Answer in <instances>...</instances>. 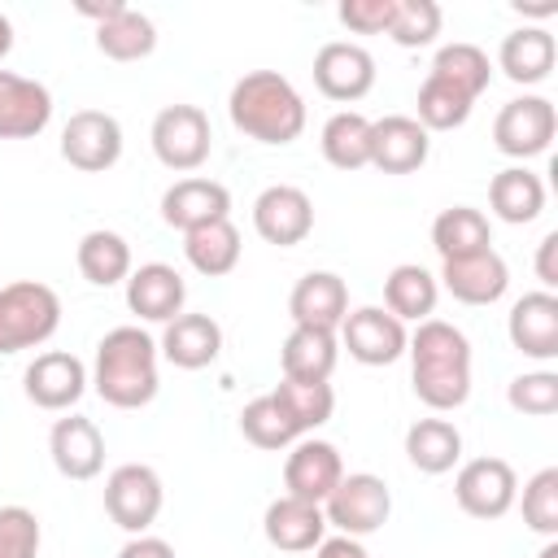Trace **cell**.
Wrapping results in <instances>:
<instances>
[{"label": "cell", "instance_id": "cell-35", "mask_svg": "<svg viewBox=\"0 0 558 558\" xmlns=\"http://www.w3.org/2000/svg\"><path fill=\"white\" fill-rule=\"evenodd\" d=\"M318 144L336 170H362V166H371V118L357 109H340L323 122Z\"/></svg>", "mask_w": 558, "mask_h": 558}, {"label": "cell", "instance_id": "cell-12", "mask_svg": "<svg viewBox=\"0 0 558 558\" xmlns=\"http://www.w3.org/2000/svg\"><path fill=\"white\" fill-rule=\"evenodd\" d=\"M314 87L336 105H353L375 87V57L353 39H331L314 57Z\"/></svg>", "mask_w": 558, "mask_h": 558}, {"label": "cell", "instance_id": "cell-4", "mask_svg": "<svg viewBox=\"0 0 558 558\" xmlns=\"http://www.w3.org/2000/svg\"><path fill=\"white\" fill-rule=\"evenodd\" d=\"M61 327V296L39 279H13L0 288V353L39 349Z\"/></svg>", "mask_w": 558, "mask_h": 558}, {"label": "cell", "instance_id": "cell-36", "mask_svg": "<svg viewBox=\"0 0 558 558\" xmlns=\"http://www.w3.org/2000/svg\"><path fill=\"white\" fill-rule=\"evenodd\" d=\"M240 432H244V440L257 445V449H292V445L305 436V432L296 427V418L288 414V405H283L275 392L253 397V401L240 410Z\"/></svg>", "mask_w": 558, "mask_h": 558}, {"label": "cell", "instance_id": "cell-44", "mask_svg": "<svg viewBox=\"0 0 558 558\" xmlns=\"http://www.w3.org/2000/svg\"><path fill=\"white\" fill-rule=\"evenodd\" d=\"M397 0H340L336 17L353 31V35H388Z\"/></svg>", "mask_w": 558, "mask_h": 558}, {"label": "cell", "instance_id": "cell-9", "mask_svg": "<svg viewBox=\"0 0 558 558\" xmlns=\"http://www.w3.org/2000/svg\"><path fill=\"white\" fill-rule=\"evenodd\" d=\"M61 157L83 174H105L122 157V122L105 109H78L61 126Z\"/></svg>", "mask_w": 558, "mask_h": 558}, {"label": "cell", "instance_id": "cell-14", "mask_svg": "<svg viewBox=\"0 0 558 558\" xmlns=\"http://www.w3.org/2000/svg\"><path fill=\"white\" fill-rule=\"evenodd\" d=\"M87 366L74 357V353H65V349H48V353H39L26 371H22V392H26V401L31 405H39V410H74L78 405V397L87 392Z\"/></svg>", "mask_w": 558, "mask_h": 558}, {"label": "cell", "instance_id": "cell-42", "mask_svg": "<svg viewBox=\"0 0 558 558\" xmlns=\"http://www.w3.org/2000/svg\"><path fill=\"white\" fill-rule=\"evenodd\" d=\"M506 401H510V410H519V414L549 418V414L558 410V375H554V371L514 375V379L506 384Z\"/></svg>", "mask_w": 558, "mask_h": 558}, {"label": "cell", "instance_id": "cell-39", "mask_svg": "<svg viewBox=\"0 0 558 558\" xmlns=\"http://www.w3.org/2000/svg\"><path fill=\"white\" fill-rule=\"evenodd\" d=\"M445 26V13L436 0H397L392 22H388V39L397 48H427Z\"/></svg>", "mask_w": 558, "mask_h": 558}, {"label": "cell", "instance_id": "cell-30", "mask_svg": "<svg viewBox=\"0 0 558 558\" xmlns=\"http://www.w3.org/2000/svg\"><path fill=\"white\" fill-rule=\"evenodd\" d=\"M432 248L440 253V262H458V257H475V253L493 248V227H488L484 209H475V205L440 209L432 222Z\"/></svg>", "mask_w": 558, "mask_h": 558}, {"label": "cell", "instance_id": "cell-38", "mask_svg": "<svg viewBox=\"0 0 558 558\" xmlns=\"http://www.w3.org/2000/svg\"><path fill=\"white\" fill-rule=\"evenodd\" d=\"M418 126L432 135V131H458L466 118H471V109H475V100H466L462 92H453V87H445V83H436V78H423V87H418Z\"/></svg>", "mask_w": 558, "mask_h": 558}, {"label": "cell", "instance_id": "cell-20", "mask_svg": "<svg viewBox=\"0 0 558 558\" xmlns=\"http://www.w3.org/2000/svg\"><path fill=\"white\" fill-rule=\"evenodd\" d=\"M432 153V135L405 118V113H388L379 122H371V166L384 174H414Z\"/></svg>", "mask_w": 558, "mask_h": 558}, {"label": "cell", "instance_id": "cell-47", "mask_svg": "<svg viewBox=\"0 0 558 558\" xmlns=\"http://www.w3.org/2000/svg\"><path fill=\"white\" fill-rule=\"evenodd\" d=\"M314 558H371V554H366V545L353 541V536H327V541L314 549Z\"/></svg>", "mask_w": 558, "mask_h": 558}, {"label": "cell", "instance_id": "cell-23", "mask_svg": "<svg viewBox=\"0 0 558 558\" xmlns=\"http://www.w3.org/2000/svg\"><path fill=\"white\" fill-rule=\"evenodd\" d=\"M262 532L275 549L283 554H310L327 541V519H323V506L314 501H301V497H275L262 514Z\"/></svg>", "mask_w": 558, "mask_h": 558}, {"label": "cell", "instance_id": "cell-8", "mask_svg": "<svg viewBox=\"0 0 558 558\" xmlns=\"http://www.w3.org/2000/svg\"><path fill=\"white\" fill-rule=\"evenodd\" d=\"M161 501H166L161 475L153 466H144V462H122L105 480V514L131 536H140V532H148L157 523Z\"/></svg>", "mask_w": 558, "mask_h": 558}, {"label": "cell", "instance_id": "cell-48", "mask_svg": "<svg viewBox=\"0 0 558 558\" xmlns=\"http://www.w3.org/2000/svg\"><path fill=\"white\" fill-rule=\"evenodd\" d=\"M74 9H78L83 17H92V22L100 26V22H109V17H118V13L126 9V4H122V0H105V4H96V0H78Z\"/></svg>", "mask_w": 558, "mask_h": 558}, {"label": "cell", "instance_id": "cell-41", "mask_svg": "<svg viewBox=\"0 0 558 558\" xmlns=\"http://www.w3.org/2000/svg\"><path fill=\"white\" fill-rule=\"evenodd\" d=\"M523 523L549 541L558 536V466H545L523 484Z\"/></svg>", "mask_w": 558, "mask_h": 558}, {"label": "cell", "instance_id": "cell-22", "mask_svg": "<svg viewBox=\"0 0 558 558\" xmlns=\"http://www.w3.org/2000/svg\"><path fill=\"white\" fill-rule=\"evenodd\" d=\"M48 453H52V466L65 480H96L100 466H105V436L92 418L65 414L48 432Z\"/></svg>", "mask_w": 558, "mask_h": 558}, {"label": "cell", "instance_id": "cell-6", "mask_svg": "<svg viewBox=\"0 0 558 558\" xmlns=\"http://www.w3.org/2000/svg\"><path fill=\"white\" fill-rule=\"evenodd\" d=\"M388 514H392V493H388V484H384L379 475H371V471L344 475V480L331 488V497L323 501L327 527H336L340 536H353V541L379 532V527L388 523Z\"/></svg>", "mask_w": 558, "mask_h": 558}, {"label": "cell", "instance_id": "cell-32", "mask_svg": "<svg viewBox=\"0 0 558 558\" xmlns=\"http://www.w3.org/2000/svg\"><path fill=\"white\" fill-rule=\"evenodd\" d=\"M405 458L423 475H445L462 462V432L449 418H418L405 427Z\"/></svg>", "mask_w": 558, "mask_h": 558}, {"label": "cell", "instance_id": "cell-21", "mask_svg": "<svg viewBox=\"0 0 558 558\" xmlns=\"http://www.w3.org/2000/svg\"><path fill=\"white\" fill-rule=\"evenodd\" d=\"M187 301V283L174 266L166 262H148L140 270L126 275V310L144 323H170L183 314Z\"/></svg>", "mask_w": 558, "mask_h": 558}, {"label": "cell", "instance_id": "cell-11", "mask_svg": "<svg viewBox=\"0 0 558 558\" xmlns=\"http://www.w3.org/2000/svg\"><path fill=\"white\" fill-rule=\"evenodd\" d=\"M340 344L349 349L353 362L362 366H392L405 344H410V331L397 314H388L384 305H362V310H349L344 323H340Z\"/></svg>", "mask_w": 558, "mask_h": 558}, {"label": "cell", "instance_id": "cell-3", "mask_svg": "<svg viewBox=\"0 0 558 558\" xmlns=\"http://www.w3.org/2000/svg\"><path fill=\"white\" fill-rule=\"evenodd\" d=\"M231 126L257 144H292L305 131V100L279 70H248L227 96Z\"/></svg>", "mask_w": 558, "mask_h": 558}, {"label": "cell", "instance_id": "cell-26", "mask_svg": "<svg viewBox=\"0 0 558 558\" xmlns=\"http://www.w3.org/2000/svg\"><path fill=\"white\" fill-rule=\"evenodd\" d=\"M554 61H558V44H554V35L545 26H519L497 48V70L510 83H519V87L545 83L549 70H554Z\"/></svg>", "mask_w": 558, "mask_h": 558}, {"label": "cell", "instance_id": "cell-37", "mask_svg": "<svg viewBox=\"0 0 558 558\" xmlns=\"http://www.w3.org/2000/svg\"><path fill=\"white\" fill-rule=\"evenodd\" d=\"M96 48L109 61H144L157 48V26H153L148 13H140V9L126 4L118 17H109V22L96 26Z\"/></svg>", "mask_w": 558, "mask_h": 558}, {"label": "cell", "instance_id": "cell-27", "mask_svg": "<svg viewBox=\"0 0 558 558\" xmlns=\"http://www.w3.org/2000/svg\"><path fill=\"white\" fill-rule=\"evenodd\" d=\"M336 362H340V340L336 331H318V327H292L279 349L283 379L296 384H327Z\"/></svg>", "mask_w": 558, "mask_h": 558}, {"label": "cell", "instance_id": "cell-16", "mask_svg": "<svg viewBox=\"0 0 558 558\" xmlns=\"http://www.w3.org/2000/svg\"><path fill=\"white\" fill-rule=\"evenodd\" d=\"M436 283H440L453 301H462V305H493V301H501L506 288H510V266H506V257H501L497 248H484V253H475V257L440 262Z\"/></svg>", "mask_w": 558, "mask_h": 558}, {"label": "cell", "instance_id": "cell-28", "mask_svg": "<svg viewBox=\"0 0 558 558\" xmlns=\"http://www.w3.org/2000/svg\"><path fill=\"white\" fill-rule=\"evenodd\" d=\"M436 301H440V283L427 266L418 262H401L388 270L384 279V310L397 314L401 323H427L436 314Z\"/></svg>", "mask_w": 558, "mask_h": 558}, {"label": "cell", "instance_id": "cell-24", "mask_svg": "<svg viewBox=\"0 0 558 558\" xmlns=\"http://www.w3.org/2000/svg\"><path fill=\"white\" fill-rule=\"evenodd\" d=\"M288 314L296 327H318V331H336L349 314V288L336 270H310L296 279L292 296H288Z\"/></svg>", "mask_w": 558, "mask_h": 558}, {"label": "cell", "instance_id": "cell-10", "mask_svg": "<svg viewBox=\"0 0 558 558\" xmlns=\"http://www.w3.org/2000/svg\"><path fill=\"white\" fill-rule=\"evenodd\" d=\"M453 497L471 519H501L519 497V475L506 458H471L453 475Z\"/></svg>", "mask_w": 558, "mask_h": 558}, {"label": "cell", "instance_id": "cell-5", "mask_svg": "<svg viewBox=\"0 0 558 558\" xmlns=\"http://www.w3.org/2000/svg\"><path fill=\"white\" fill-rule=\"evenodd\" d=\"M153 153L166 170H179V174H192L209 161L214 153V131H209V118L201 105H166L157 118H153Z\"/></svg>", "mask_w": 558, "mask_h": 558}, {"label": "cell", "instance_id": "cell-15", "mask_svg": "<svg viewBox=\"0 0 558 558\" xmlns=\"http://www.w3.org/2000/svg\"><path fill=\"white\" fill-rule=\"evenodd\" d=\"M340 480H344V462H340V449L331 440L301 436L292 445V453L283 458V488H288V497L323 506Z\"/></svg>", "mask_w": 558, "mask_h": 558}, {"label": "cell", "instance_id": "cell-31", "mask_svg": "<svg viewBox=\"0 0 558 558\" xmlns=\"http://www.w3.org/2000/svg\"><path fill=\"white\" fill-rule=\"evenodd\" d=\"M183 257L205 279L231 275L240 266V231H235V222L231 218H218V222H205V227L183 231Z\"/></svg>", "mask_w": 558, "mask_h": 558}, {"label": "cell", "instance_id": "cell-29", "mask_svg": "<svg viewBox=\"0 0 558 558\" xmlns=\"http://www.w3.org/2000/svg\"><path fill=\"white\" fill-rule=\"evenodd\" d=\"M488 209L510 222V227H523V222H536L541 209H545V183L541 174H532L527 166H506L493 174L488 183Z\"/></svg>", "mask_w": 558, "mask_h": 558}, {"label": "cell", "instance_id": "cell-13", "mask_svg": "<svg viewBox=\"0 0 558 558\" xmlns=\"http://www.w3.org/2000/svg\"><path fill=\"white\" fill-rule=\"evenodd\" d=\"M253 231L275 248H296L314 231V201L292 183H270L253 201Z\"/></svg>", "mask_w": 558, "mask_h": 558}, {"label": "cell", "instance_id": "cell-34", "mask_svg": "<svg viewBox=\"0 0 558 558\" xmlns=\"http://www.w3.org/2000/svg\"><path fill=\"white\" fill-rule=\"evenodd\" d=\"M74 262H78V275L96 288H113V283H126V275L135 270L131 266V244L126 235L109 231V227H96L78 240L74 248Z\"/></svg>", "mask_w": 558, "mask_h": 558}, {"label": "cell", "instance_id": "cell-17", "mask_svg": "<svg viewBox=\"0 0 558 558\" xmlns=\"http://www.w3.org/2000/svg\"><path fill=\"white\" fill-rule=\"evenodd\" d=\"M506 336L510 344L532 357V362H554L558 357V296L554 292H523L510 305L506 318Z\"/></svg>", "mask_w": 558, "mask_h": 558}, {"label": "cell", "instance_id": "cell-43", "mask_svg": "<svg viewBox=\"0 0 558 558\" xmlns=\"http://www.w3.org/2000/svg\"><path fill=\"white\" fill-rule=\"evenodd\" d=\"M0 558H39V519L26 506H0Z\"/></svg>", "mask_w": 558, "mask_h": 558}, {"label": "cell", "instance_id": "cell-49", "mask_svg": "<svg viewBox=\"0 0 558 558\" xmlns=\"http://www.w3.org/2000/svg\"><path fill=\"white\" fill-rule=\"evenodd\" d=\"M519 13H527V17H554L558 13V0H545V4H514Z\"/></svg>", "mask_w": 558, "mask_h": 558}, {"label": "cell", "instance_id": "cell-51", "mask_svg": "<svg viewBox=\"0 0 558 558\" xmlns=\"http://www.w3.org/2000/svg\"><path fill=\"white\" fill-rule=\"evenodd\" d=\"M536 558H558V536H554V541H545V549H541Z\"/></svg>", "mask_w": 558, "mask_h": 558}, {"label": "cell", "instance_id": "cell-18", "mask_svg": "<svg viewBox=\"0 0 558 558\" xmlns=\"http://www.w3.org/2000/svg\"><path fill=\"white\" fill-rule=\"evenodd\" d=\"M218 218H231V192L218 179L187 174L161 192V222L174 231H192V227H205Z\"/></svg>", "mask_w": 558, "mask_h": 558}, {"label": "cell", "instance_id": "cell-50", "mask_svg": "<svg viewBox=\"0 0 558 558\" xmlns=\"http://www.w3.org/2000/svg\"><path fill=\"white\" fill-rule=\"evenodd\" d=\"M9 52H13V22L0 13V61H4Z\"/></svg>", "mask_w": 558, "mask_h": 558}, {"label": "cell", "instance_id": "cell-33", "mask_svg": "<svg viewBox=\"0 0 558 558\" xmlns=\"http://www.w3.org/2000/svg\"><path fill=\"white\" fill-rule=\"evenodd\" d=\"M427 78H436V83H445V87L462 92L466 100H480V96H484V87L493 83V61H488V52H484L480 44L453 39V44H445V48L432 57Z\"/></svg>", "mask_w": 558, "mask_h": 558}, {"label": "cell", "instance_id": "cell-40", "mask_svg": "<svg viewBox=\"0 0 558 558\" xmlns=\"http://www.w3.org/2000/svg\"><path fill=\"white\" fill-rule=\"evenodd\" d=\"M275 397L288 405V414L296 418L301 432L323 427V423L331 418V410H336V392H331V384H296V379H283V384L275 388Z\"/></svg>", "mask_w": 558, "mask_h": 558}, {"label": "cell", "instance_id": "cell-1", "mask_svg": "<svg viewBox=\"0 0 558 558\" xmlns=\"http://www.w3.org/2000/svg\"><path fill=\"white\" fill-rule=\"evenodd\" d=\"M405 353H410L414 397L427 410L445 414V410L466 405V397H471V340L453 323H445V318L418 323Z\"/></svg>", "mask_w": 558, "mask_h": 558}, {"label": "cell", "instance_id": "cell-2", "mask_svg": "<svg viewBox=\"0 0 558 558\" xmlns=\"http://www.w3.org/2000/svg\"><path fill=\"white\" fill-rule=\"evenodd\" d=\"M157 340L126 323V327H113L100 336L96 344V362H92V388L105 405L113 410H140L157 397Z\"/></svg>", "mask_w": 558, "mask_h": 558}, {"label": "cell", "instance_id": "cell-19", "mask_svg": "<svg viewBox=\"0 0 558 558\" xmlns=\"http://www.w3.org/2000/svg\"><path fill=\"white\" fill-rule=\"evenodd\" d=\"M52 122V92L26 74L0 70V140H35Z\"/></svg>", "mask_w": 558, "mask_h": 558}, {"label": "cell", "instance_id": "cell-46", "mask_svg": "<svg viewBox=\"0 0 558 558\" xmlns=\"http://www.w3.org/2000/svg\"><path fill=\"white\" fill-rule=\"evenodd\" d=\"M118 558H174V549H170V541L140 532V536H131V541L118 549Z\"/></svg>", "mask_w": 558, "mask_h": 558}, {"label": "cell", "instance_id": "cell-25", "mask_svg": "<svg viewBox=\"0 0 558 558\" xmlns=\"http://www.w3.org/2000/svg\"><path fill=\"white\" fill-rule=\"evenodd\" d=\"M157 353L179 371H205L222 353V327L209 314H179L166 323Z\"/></svg>", "mask_w": 558, "mask_h": 558}, {"label": "cell", "instance_id": "cell-45", "mask_svg": "<svg viewBox=\"0 0 558 558\" xmlns=\"http://www.w3.org/2000/svg\"><path fill=\"white\" fill-rule=\"evenodd\" d=\"M536 279L545 283V292L558 288V231H549V235L536 244Z\"/></svg>", "mask_w": 558, "mask_h": 558}, {"label": "cell", "instance_id": "cell-7", "mask_svg": "<svg viewBox=\"0 0 558 558\" xmlns=\"http://www.w3.org/2000/svg\"><path fill=\"white\" fill-rule=\"evenodd\" d=\"M554 131H558V109H554L549 96H514L493 118V144H497V153H506L514 161L541 157L554 144Z\"/></svg>", "mask_w": 558, "mask_h": 558}]
</instances>
